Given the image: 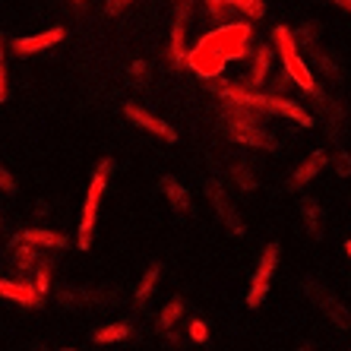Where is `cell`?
<instances>
[{
    "label": "cell",
    "mask_w": 351,
    "mask_h": 351,
    "mask_svg": "<svg viewBox=\"0 0 351 351\" xmlns=\"http://www.w3.org/2000/svg\"><path fill=\"white\" fill-rule=\"evenodd\" d=\"M13 263H16L19 272H29L38 263V247L25 244V241H16V247H13Z\"/></svg>",
    "instance_id": "obj_27"
},
{
    "label": "cell",
    "mask_w": 351,
    "mask_h": 351,
    "mask_svg": "<svg viewBox=\"0 0 351 351\" xmlns=\"http://www.w3.org/2000/svg\"><path fill=\"white\" fill-rule=\"evenodd\" d=\"M184 66H190V70H193V76H199V80L213 82V80H219V76L225 73L228 60L221 58L219 51H215L213 45L199 35V41H196L193 48H187V60H184Z\"/></svg>",
    "instance_id": "obj_8"
},
{
    "label": "cell",
    "mask_w": 351,
    "mask_h": 351,
    "mask_svg": "<svg viewBox=\"0 0 351 351\" xmlns=\"http://www.w3.org/2000/svg\"><path fill=\"white\" fill-rule=\"evenodd\" d=\"M332 168H335V174H339V178H348V174H351V156H348V152H335Z\"/></svg>",
    "instance_id": "obj_34"
},
{
    "label": "cell",
    "mask_w": 351,
    "mask_h": 351,
    "mask_svg": "<svg viewBox=\"0 0 351 351\" xmlns=\"http://www.w3.org/2000/svg\"><path fill=\"white\" fill-rule=\"evenodd\" d=\"M64 38H66L64 25H51V29H45V32L19 35V38H13L10 41V54H13V58H32V54H41V51H51Z\"/></svg>",
    "instance_id": "obj_11"
},
{
    "label": "cell",
    "mask_w": 351,
    "mask_h": 351,
    "mask_svg": "<svg viewBox=\"0 0 351 351\" xmlns=\"http://www.w3.org/2000/svg\"><path fill=\"white\" fill-rule=\"evenodd\" d=\"M187 335H190V342L206 345V342H209V323H206V319H190Z\"/></svg>",
    "instance_id": "obj_33"
},
{
    "label": "cell",
    "mask_w": 351,
    "mask_h": 351,
    "mask_svg": "<svg viewBox=\"0 0 351 351\" xmlns=\"http://www.w3.org/2000/svg\"><path fill=\"white\" fill-rule=\"evenodd\" d=\"M35 291L41 294V298H45V294H48V288H51V263L48 260H38L35 263Z\"/></svg>",
    "instance_id": "obj_31"
},
{
    "label": "cell",
    "mask_w": 351,
    "mask_h": 351,
    "mask_svg": "<svg viewBox=\"0 0 351 351\" xmlns=\"http://www.w3.org/2000/svg\"><path fill=\"white\" fill-rule=\"evenodd\" d=\"M272 54H276V51H272L269 45H256L254 64H250L247 76L241 80L247 89H263V86H266V80H269V70H272Z\"/></svg>",
    "instance_id": "obj_16"
},
{
    "label": "cell",
    "mask_w": 351,
    "mask_h": 351,
    "mask_svg": "<svg viewBox=\"0 0 351 351\" xmlns=\"http://www.w3.org/2000/svg\"><path fill=\"white\" fill-rule=\"evenodd\" d=\"M16 241H25L32 247H45V250H66L70 247V237L51 228H23L16 234Z\"/></svg>",
    "instance_id": "obj_17"
},
{
    "label": "cell",
    "mask_w": 351,
    "mask_h": 351,
    "mask_svg": "<svg viewBox=\"0 0 351 351\" xmlns=\"http://www.w3.org/2000/svg\"><path fill=\"white\" fill-rule=\"evenodd\" d=\"M329 3H335L339 10H345V13H351V0H329Z\"/></svg>",
    "instance_id": "obj_38"
},
{
    "label": "cell",
    "mask_w": 351,
    "mask_h": 351,
    "mask_svg": "<svg viewBox=\"0 0 351 351\" xmlns=\"http://www.w3.org/2000/svg\"><path fill=\"white\" fill-rule=\"evenodd\" d=\"M190 13H193V0H174V23H171V41H168V66L180 70L187 60V29Z\"/></svg>",
    "instance_id": "obj_9"
},
{
    "label": "cell",
    "mask_w": 351,
    "mask_h": 351,
    "mask_svg": "<svg viewBox=\"0 0 351 351\" xmlns=\"http://www.w3.org/2000/svg\"><path fill=\"white\" fill-rule=\"evenodd\" d=\"M288 86H294V82H291V76H288L285 70H282V73H278L276 80H272V92H276V95H285Z\"/></svg>",
    "instance_id": "obj_36"
},
{
    "label": "cell",
    "mask_w": 351,
    "mask_h": 351,
    "mask_svg": "<svg viewBox=\"0 0 351 351\" xmlns=\"http://www.w3.org/2000/svg\"><path fill=\"white\" fill-rule=\"evenodd\" d=\"M58 351H80V348H70V345H64V348H58Z\"/></svg>",
    "instance_id": "obj_42"
},
{
    "label": "cell",
    "mask_w": 351,
    "mask_h": 351,
    "mask_svg": "<svg viewBox=\"0 0 351 351\" xmlns=\"http://www.w3.org/2000/svg\"><path fill=\"white\" fill-rule=\"evenodd\" d=\"M313 101H317L319 114H323V121H326V130L332 133V136H339V133H342V127H345V111H342V105H339L335 98L323 95V92H317V95H313Z\"/></svg>",
    "instance_id": "obj_19"
},
{
    "label": "cell",
    "mask_w": 351,
    "mask_h": 351,
    "mask_svg": "<svg viewBox=\"0 0 351 351\" xmlns=\"http://www.w3.org/2000/svg\"><path fill=\"white\" fill-rule=\"evenodd\" d=\"M130 3H133V0H108V3H105V13H108V16H117V13H123V10L130 7Z\"/></svg>",
    "instance_id": "obj_37"
},
{
    "label": "cell",
    "mask_w": 351,
    "mask_h": 351,
    "mask_svg": "<svg viewBox=\"0 0 351 351\" xmlns=\"http://www.w3.org/2000/svg\"><path fill=\"white\" fill-rule=\"evenodd\" d=\"M203 3V10L209 13V19L213 23H228V13H231V7H228V0H199Z\"/></svg>",
    "instance_id": "obj_29"
},
{
    "label": "cell",
    "mask_w": 351,
    "mask_h": 351,
    "mask_svg": "<svg viewBox=\"0 0 351 351\" xmlns=\"http://www.w3.org/2000/svg\"><path fill=\"white\" fill-rule=\"evenodd\" d=\"M348 351H351V348H348Z\"/></svg>",
    "instance_id": "obj_44"
},
{
    "label": "cell",
    "mask_w": 351,
    "mask_h": 351,
    "mask_svg": "<svg viewBox=\"0 0 351 351\" xmlns=\"http://www.w3.org/2000/svg\"><path fill=\"white\" fill-rule=\"evenodd\" d=\"M123 114L130 117L139 130L152 133V136L165 139V143H178V130H174L171 123L162 121V117H156V114H149L146 108H139V105H133V101H127V105H123Z\"/></svg>",
    "instance_id": "obj_12"
},
{
    "label": "cell",
    "mask_w": 351,
    "mask_h": 351,
    "mask_svg": "<svg viewBox=\"0 0 351 351\" xmlns=\"http://www.w3.org/2000/svg\"><path fill=\"white\" fill-rule=\"evenodd\" d=\"M0 190H3V193H16V180H13V174H10L3 165H0Z\"/></svg>",
    "instance_id": "obj_35"
},
{
    "label": "cell",
    "mask_w": 351,
    "mask_h": 351,
    "mask_svg": "<svg viewBox=\"0 0 351 351\" xmlns=\"http://www.w3.org/2000/svg\"><path fill=\"white\" fill-rule=\"evenodd\" d=\"M345 254H348V260H351V241H345Z\"/></svg>",
    "instance_id": "obj_40"
},
{
    "label": "cell",
    "mask_w": 351,
    "mask_h": 351,
    "mask_svg": "<svg viewBox=\"0 0 351 351\" xmlns=\"http://www.w3.org/2000/svg\"><path fill=\"white\" fill-rule=\"evenodd\" d=\"M206 196H209V206H213V213L219 215L221 225H225V228H228L234 237H244L247 234L244 219H241V213H237L234 203H231L228 190L219 184V178H209V180H206Z\"/></svg>",
    "instance_id": "obj_10"
},
{
    "label": "cell",
    "mask_w": 351,
    "mask_h": 351,
    "mask_svg": "<svg viewBox=\"0 0 351 351\" xmlns=\"http://www.w3.org/2000/svg\"><path fill=\"white\" fill-rule=\"evenodd\" d=\"M278 254H282V247L278 244H266L260 254V263H256L254 269V278H250V291H247L244 304L250 311H260L266 298H269V288H272V276L278 269Z\"/></svg>",
    "instance_id": "obj_7"
},
{
    "label": "cell",
    "mask_w": 351,
    "mask_h": 351,
    "mask_svg": "<svg viewBox=\"0 0 351 351\" xmlns=\"http://www.w3.org/2000/svg\"><path fill=\"white\" fill-rule=\"evenodd\" d=\"M231 10H241L247 19H263V13H266V0H228Z\"/></svg>",
    "instance_id": "obj_28"
},
{
    "label": "cell",
    "mask_w": 351,
    "mask_h": 351,
    "mask_svg": "<svg viewBox=\"0 0 351 351\" xmlns=\"http://www.w3.org/2000/svg\"><path fill=\"white\" fill-rule=\"evenodd\" d=\"M304 294L311 298V304L317 307L323 317L332 323L339 332H345V329H351V307L348 304L339 301V294H332L326 285H319L317 278H304Z\"/></svg>",
    "instance_id": "obj_6"
},
{
    "label": "cell",
    "mask_w": 351,
    "mask_h": 351,
    "mask_svg": "<svg viewBox=\"0 0 351 351\" xmlns=\"http://www.w3.org/2000/svg\"><path fill=\"white\" fill-rule=\"evenodd\" d=\"M58 301L64 307H111L117 304V291H101V288H60L58 291Z\"/></svg>",
    "instance_id": "obj_13"
},
{
    "label": "cell",
    "mask_w": 351,
    "mask_h": 351,
    "mask_svg": "<svg viewBox=\"0 0 351 351\" xmlns=\"http://www.w3.org/2000/svg\"><path fill=\"white\" fill-rule=\"evenodd\" d=\"M130 335H133L130 323H108V326L92 332V342L95 345H117V342H127Z\"/></svg>",
    "instance_id": "obj_22"
},
{
    "label": "cell",
    "mask_w": 351,
    "mask_h": 351,
    "mask_svg": "<svg viewBox=\"0 0 351 351\" xmlns=\"http://www.w3.org/2000/svg\"><path fill=\"white\" fill-rule=\"evenodd\" d=\"M228 178L234 180V184L244 190V193H254V190L260 187V178H256V171L247 162H241V158L228 165Z\"/></svg>",
    "instance_id": "obj_23"
},
{
    "label": "cell",
    "mask_w": 351,
    "mask_h": 351,
    "mask_svg": "<svg viewBox=\"0 0 351 351\" xmlns=\"http://www.w3.org/2000/svg\"><path fill=\"white\" fill-rule=\"evenodd\" d=\"M326 165H329L326 152H319V149H317V152H311V156L304 158V162L291 171V178H288V190H304L313 178H319V174H323V168H326Z\"/></svg>",
    "instance_id": "obj_14"
},
{
    "label": "cell",
    "mask_w": 351,
    "mask_h": 351,
    "mask_svg": "<svg viewBox=\"0 0 351 351\" xmlns=\"http://www.w3.org/2000/svg\"><path fill=\"white\" fill-rule=\"evenodd\" d=\"M298 351H313V342H304V345H301V348H298Z\"/></svg>",
    "instance_id": "obj_39"
},
{
    "label": "cell",
    "mask_w": 351,
    "mask_h": 351,
    "mask_svg": "<svg viewBox=\"0 0 351 351\" xmlns=\"http://www.w3.org/2000/svg\"><path fill=\"white\" fill-rule=\"evenodd\" d=\"M10 95V76H7V38L0 35V105Z\"/></svg>",
    "instance_id": "obj_32"
},
{
    "label": "cell",
    "mask_w": 351,
    "mask_h": 351,
    "mask_svg": "<svg viewBox=\"0 0 351 351\" xmlns=\"http://www.w3.org/2000/svg\"><path fill=\"white\" fill-rule=\"evenodd\" d=\"M111 174H114V158H101L92 171L89 190H86V203H82V219L80 228H76V247L80 250H89L92 237H95V221H98V209H101V199H105V190L111 184Z\"/></svg>",
    "instance_id": "obj_3"
},
{
    "label": "cell",
    "mask_w": 351,
    "mask_h": 351,
    "mask_svg": "<svg viewBox=\"0 0 351 351\" xmlns=\"http://www.w3.org/2000/svg\"><path fill=\"white\" fill-rule=\"evenodd\" d=\"M294 41H298V48H304L307 54H313L317 48H323V41H319V25L317 23H304L294 29Z\"/></svg>",
    "instance_id": "obj_26"
},
{
    "label": "cell",
    "mask_w": 351,
    "mask_h": 351,
    "mask_svg": "<svg viewBox=\"0 0 351 351\" xmlns=\"http://www.w3.org/2000/svg\"><path fill=\"white\" fill-rule=\"evenodd\" d=\"M221 123H225L228 139H234L241 146L263 149V152H276L278 149V139L266 130L260 111H250V108H241V105H225L221 101Z\"/></svg>",
    "instance_id": "obj_2"
},
{
    "label": "cell",
    "mask_w": 351,
    "mask_h": 351,
    "mask_svg": "<svg viewBox=\"0 0 351 351\" xmlns=\"http://www.w3.org/2000/svg\"><path fill=\"white\" fill-rule=\"evenodd\" d=\"M301 219L304 228L311 237H323V206L313 199V196H304L301 199Z\"/></svg>",
    "instance_id": "obj_21"
},
{
    "label": "cell",
    "mask_w": 351,
    "mask_h": 351,
    "mask_svg": "<svg viewBox=\"0 0 351 351\" xmlns=\"http://www.w3.org/2000/svg\"><path fill=\"white\" fill-rule=\"evenodd\" d=\"M162 193H165V199L171 203V209L174 213H180V215H187L190 209H193V199H190V190L180 184L178 178H171V174H165L162 178Z\"/></svg>",
    "instance_id": "obj_18"
},
{
    "label": "cell",
    "mask_w": 351,
    "mask_h": 351,
    "mask_svg": "<svg viewBox=\"0 0 351 351\" xmlns=\"http://www.w3.org/2000/svg\"><path fill=\"white\" fill-rule=\"evenodd\" d=\"M158 282H162V263H152V266L143 272V278H139L136 291H133V307H136V311H143V307H146V301L156 294Z\"/></svg>",
    "instance_id": "obj_20"
},
{
    "label": "cell",
    "mask_w": 351,
    "mask_h": 351,
    "mask_svg": "<svg viewBox=\"0 0 351 351\" xmlns=\"http://www.w3.org/2000/svg\"><path fill=\"white\" fill-rule=\"evenodd\" d=\"M184 311H187V301H184V298H171V301L165 304L162 307V313H158V329H162V332H168V329H174L178 326V319L184 317Z\"/></svg>",
    "instance_id": "obj_25"
},
{
    "label": "cell",
    "mask_w": 351,
    "mask_h": 351,
    "mask_svg": "<svg viewBox=\"0 0 351 351\" xmlns=\"http://www.w3.org/2000/svg\"><path fill=\"white\" fill-rule=\"evenodd\" d=\"M225 60H244L254 51V25L250 23H221L203 35Z\"/></svg>",
    "instance_id": "obj_5"
},
{
    "label": "cell",
    "mask_w": 351,
    "mask_h": 351,
    "mask_svg": "<svg viewBox=\"0 0 351 351\" xmlns=\"http://www.w3.org/2000/svg\"><path fill=\"white\" fill-rule=\"evenodd\" d=\"M213 92L225 101V105H241L250 108V111H260V114H278L294 121L298 127H313L311 111H304V105L291 101L288 95H276V92H260V89H247L244 82H231V80H213Z\"/></svg>",
    "instance_id": "obj_1"
},
{
    "label": "cell",
    "mask_w": 351,
    "mask_h": 351,
    "mask_svg": "<svg viewBox=\"0 0 351 351\" xmlns=\"http://www.w3.org/2000/svg\"><path fill=\"white\" fill-rule=\"evenodd\" d=\"M311 60H313V66L319 70V76H326V80H332V82H342V66H339V60L332 58V54H326V48H317L311 54Z\"/></svg>",
    "instance_id": "obj_24"
},
{
    "label": "cell",
    "mask_w": 351,
    "mask_h": 351,
    "mask_svg": "<svg viewBox=\"0 0 351 351\" xmlns=\"http://www.w3.org/2000/svg\"><path fill=\"white\" fill-rule=\"evenodd\" d=\"M73 7H80V10H82V7H86V0H73Z\"/></svg>",
    "instance_id": "obj_41"
},
{
    "label": "cell",
    "mask_w": 351,
    "mask_h": 351,
    "mask_svg": "<svg viewBox=\"0 0 351 351\" xmlns=\"http://www.w3.org/2000/svg\"><path fill=\"white\" fill-rule=\"evenodd\" d=\"M35 351H45V348H41V345H38V348H35Z\"/></svg>",
    "instance_id": "obj_43"
},
{
    "label": "cell",
    "mask_w": 351,
    "mask_h": 351,
    "mask_svg": "<svg viewBox=\"0 0 351 351\" xmlns=\"http://www.w3.org/2000/svg\"><path fill=\"white\" fill-rule=\"evenodd\" d=\"M0 298H10V301L23 304L29 311L41 307V294L35 291V285L25 282V278H0Z\"/></svg>",
    "instance_id": "obj_15"
},
{
    "label": "cell",
    "mask_w": 351,
    "mask_h": 351,
    "mask_svg": "<svg viewBox=\"0 0 351 351\" xmlns=\"http://www.w3.org/2000/svg\"><path fill=\"white\" fill-rule=\"evenodd\" d=\"M149 73H152V70H149L146 60H133V64L127 66V80H130V86H136V89H143L149 82Z\"/></svg>",
    "instance_id": "obj_30"
},
{
    "label": "cell",
    "mask_w": 351,
    "mask_h": 351,
    "mask_svg": "<svg viewBox=\"0 0 351 351\" xmlns=\"http://www.w3.org/2000/svg\"><path fill=\"white\" fill-rule=\"evenodd\" d=\"M272 45H276L278 54H282V70L291 76L294 86H298L304 95H311V98L317 95L319 86H317V80H313V73H311V66H307V60L301 58V48H298V41H294V32L288 29V25H272Z\"/></svg>",
    "instance_id": "obj_4"
}]
</instances>
